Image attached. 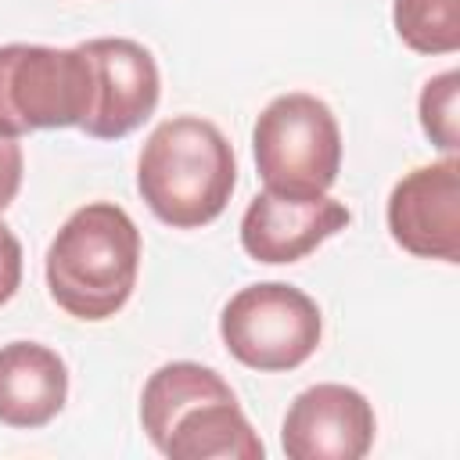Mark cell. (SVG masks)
Returning <instances> with one entry per match:
<instances>
[{"label":"cell","mask_w":460,"mask_h":460,"mask_svg":"<svg viewBox=\"0 0 460 460\" xmlns=\"http://www.w3.org/2000/svg\"><path fill=\"white\" fill-rule=\"evenodd\" d=\"M151 446L172 460H262V442L237 406L234 388L201 363L158 367L140 395Z\"/></svg>","instance_id":"obj_1"},{"label":"cell","mask_w":460,"mask_h":460,"mask_svg":"<svg viewBox=\"0 0 460 460\" xmlns=\"http://www.w3.org/2000/svg\"><path fill=\"white\" fill-rule=\"evenodd\" d=\"M140 273V230L115 201L75 208L47 248L50 298L75 320L115 316Z\"/></svg>","instance_id":"obj_2"},{"label":"cell","mask_w":460,"mask_h":460,"mask_svg":"<svg viewBox=\"0 0 460 460\" xmlns=\"http://www.w3.org/2000/svg\"><path fill=\"white\" fill-rule=\"evenodd\" d=\"M237 183L234 147L223 129L198 115H176L151 129L140 162L137 190L147 208L176 230L212 223Z\"/></svg>","instance_id":"obj_3"},{"label":"cell","mask_w":460,"mask_h":460,"mask_svg":"<svg viewBox=\"0 0 460 460\" xmlns=\"http://www.w3.org/2000/svg\"><path fill=\"white\" fill-rule=\"evenodd\" d=\"M255 169L266 190L277 194H327L341 169V129L334 111L313 93L273 97L252 129Z\"/></svg>","instance_id":"obj_4"},{"label":"cell","mask_w":460,"mask_h":460,"mask_svg":"<svg viewBox=\"0 0 460 460\" xmlns=\"http://www.w3.org/2000/svg\"><path fill=\"white\" fill-rule=\"evenodd\" d=\"M93 104V68L83 47H0V137L79 126Z\"/></svg>","instance_id":"obj_5"},{"label":"cell","mask_w":460,"mask_h":460,"mask_svg":"<svg viewBox=\"0 0 460 460\" xmlns=\"http://www.w3.org/2000/svg\"><path fill=\"white\" fill-rule=\"evenodd\" d=\"M226 352L252 370H295L302 367L323 334L316 302L280 280L241 288L219 316Z\"/></svg>","instance_id":"obj_6"},{"label":"cell","mask_w":460,"mask_h":460,"mask_svg":"<svg viewBox=\"0 0 460 460\" xmlns=\"http://www.w3.org/2000/svg\"><path fill=\"white\" fill-rule=\"evenodd\" d=\"M79 47L93 68V104L79 129L93 140H119L144 126L162 93V75L151 50L126 36H101Z\"/></svg>","instance_id":"obj_7"},{"label":"cell","mask_w":460,"mask_h":460,"mask_svg":"<svg viewBox=\"0 0 460 460\" xmlns=\"http://www.w3.org/2000/svg\"><path fill=\"white\" fill-rule=\"evenodd\" d=\"M388 230L392 241L417 259L460 262V162L446 155L442 162L410 169L388 194Z\"/></svg>","instance_id":"obj_8"},{"label":"cell","mask_w":460,"mask_h":460,"mask_svg":"<svg viewBox=\"0 0 460 460\" xmlns=\"http://www.w3.org/2000/svg\"><path fill=\"white\" fill-rule=\"evenodd\" d=\"M374 406L349 385H313L284 413L280 446L288 460H359L374 446Z\"/></svg>","instance_id":"obj_9"},{"label":"cell","mask_w":460,"mask_h":460,"mask_svg":"<svg viewBox=\"0 0 460 460\" xmlns=\"http://www.w3.org/2000/svg\"><path fill=\"white\" fill-rule=\"evenodd\" d=\"M349 208L327 194L298 198L262 190L241 216V244L255 262L284 266L305 259L316 244L349 226Z\"/></svg>","instance_id":"obj_10"},{"label":"cell","mask_w":460,"mask_h":460,"mask_svg":"<svg viewBox=\"0 0 460 460\" xmlns=\"http://www.w3.org/2000/svg\"><path fill=\"white\" fill-rule=\"evenodd\" d=\"M68 399L65 359L40 341L0 345V424L43 428Z\"/></svg>","instance_id":"obj_11"},{"label":"cell","mask_w":460,"mask_h":460,"mask_svg":"<svg viewBox=\"0 0 460 460\" xmlns=\"http://www.w3.org/2000/svg\"><path fill=\"white\" fill-rule=\"evenodd\" d=\"M392 22L417 54H453L460 47V0H395Z\"/></svg>","instance_id":"obj_12"},{"label":"cell","mask_w":460,"mask_h":460,"mask_svg":"<svg viewBox=\"0 0 460 460\" xmlns=\"http://www.w3.org/2000/svg\"><path fill=\"white\" fill-rule=\"evenodd\" d=\"M456 93H460V75L453 68L428 79L424 90H420V126L431 137V144L446 155H456V147H460Z\"/></svg>","instance_id":"obj_13"},{"label":"cell","mask_w":460,"mask_h":460,"mask_svg":"<svg viewBox=\"0 0 460 460\" xmlns=\"http://www.w3.org/2000/svg\"><path fill=\"white\" fill-rule=\"evenodd\" d=\"M18 284H22V244L14 230L0 219V305L14 298Z\"/></svg>","instance_id":"obj_14"},{"label":"cell","mask_w":460,"mask_h":460,"mask_svg":"<svg viewBox=\"0 0 460 460\" xmlns=\"http://www.w3.org/2000/svg\"><path fill=\"white\" fill-rule=\"evenodd\" d=\"M22 172H25V158H22L18 137H0V212L18 198Z\"/></svg>","instance_id":"obj_15"}]
</instances>
